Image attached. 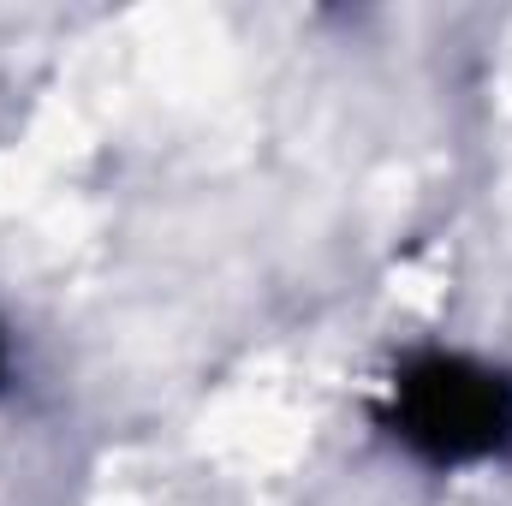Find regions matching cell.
<instances>
[{
	"label": "cell",
	"instance_id": "obj_1",
	"mask_svg": "<svg viewBox=\"0 0 512 506\" xmlns=\"http://www.w3.org/2000/svg\"><path fill=\"white\" fill-rule=\"evenodd\" d=\"M393 435L429 465H483L512 447V376L477 358L429 352L393 381Z\"/></svg>",
	"mask_w": 512,
	"mask_h": 506
},
{
	"label": "cell",
	"instance_id": "obj_2",
	"mask_svg": "<svg viewBox=\"0 0 512 506\" xmlns=\"http://www.w3.org/2000/svg\"><path fill=\"white\" fill-rule=\"evenodd\" d=\"M0 370H6V346H0Z\"/></svg>",
	"mask_w": 512,
	"mask_h": 506
}]
</instances>
